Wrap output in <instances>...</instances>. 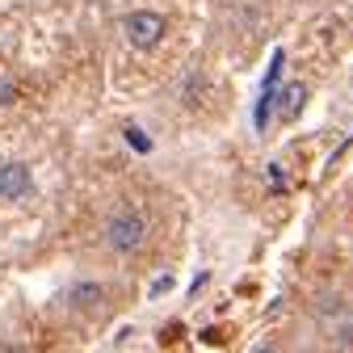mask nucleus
<instances>
[{
	"label": "nucleus",
	"instance_id": "obj_1",
	"mask_svg": "<svg viewBox=\"0 0 353 353\" xmlns=\"http://www.w3.org/2000/svg\"><path fill=\"white\" fill-rule=\"evenodd\" d=\"M143 240H148V219H143L135 206H118V210L110 214V223H105V244H110L114 252L130 256V252L143 248Z\"/></svg>",
	"mask_w": 353,
	"mask_h": 353
},
{
	"label": "nucleus",
	"instance_id": "obj_2",
	"mask_svg": "<svg viewBox=\"0 0 353 353\" xmlns=\"http://www.w3.org/2000/svg\"><path fill=\"white\" fill-rule=\"evenodd\" d=\"M282 68H286V51H274L270 59V72H265V84H261V97H256V110H252V126L265 130L270 126V114L278 110V93H282Z\"/></svg>",
	"mask_w": 353,
	"mask_h": 353
},
{
	"label": "nucleus",
	"instance_id": "obj_3",
	"mask_svg": "<svg viewBox=\"0 0 353 353\" xmlns=\"http://www.w3.org/2000/svg\"><path fill=\"white\" fill-rule=\"evenodd\" d=\"M164 30H168V21H164L160 13H152V9H139V13H130V17L122 21L126 42H130V47H139V51H152L156 42L164 38Z\"/></svg>",
	"mask_w": 353,
	"mask_h": 353
},
{
	"label": "nucleus",
	"instance_id": "obj_4",
	"mask_svg": "<svg viewBox=\"0 0 353 353\" xmlns=\"http://www.w3.org/2000/svg\"><path fill=\"white\" fill-rule=\"evenodd\" d=\"M30 190H34V172H30L21 160L0 164V198H5V202H17V198H26Z\"/></svg>",
	"mask_w": 353,
	"mask_h": 353
},
{
	"label": "nucleus",
	"instance_id": "obj_5",
	"mask_svg": "<svg viewBox=\"0 0 353 353\" xmlns=\"http://www.w3.org/2000/svg\"><path fill=\"white\" fill-rule=\"evenodd\" d=\"M105 299V290H101V282H76L72 290H68V303L76 307V312H93V307Z\"/></svg>",
	"mask_w": 353,
	"mask_h": 353
},
{
	"label": "nucleus",
	"instance_id": "obj_6",
	"mask_svg": "<svg viewBox=\"0 0 353 353\" xmlns=\"http://www.w3.org/2000/svg\"><path fill=\"white\" fill-rule=\"evenodd\" d=\"M303 101H307V88L303 84H286V93L278 97V118L282 122H294L299 110H303Z\"/></svg>",
	"mask_w": 353,
	"mask_h": 353
},
{
	"label": "nucleus",
	"instance_id": "obj_7",
	"mask_svg": "<svg viewBox=\"0 0 353 353\" xmlns=\"http://www.w3.org/2000/svg\"><path fill=\"white\" fill-rule=\"evenodd\" d=\"M122 139H126L130 148H135L139 156H148V152H152V139L143 135V130H139V126H126V130H122Z\"/></svg>",
	"mask_w": 353,
	"mask_h": 353
},
{
	"label": "nucleus",
	"instance_id": "obj_8",
	"mask_svg": "<svg viewBox=\"0 0 353 353\" xmlns=\"http://www.w3.org/2000/svg\"><path fill=\"white\" fill-rule=\"evenodd\" d=\"M265 185H270L274 194H286V168L282 164H270V168H265Z\"/></svg>",
	"mask_w": 353,
	"mask_h": 353
},
{
	"label": "nucleus",
	"instance_id": "obj_9",
	"mask_svg": "<svg viewBox=\"0 0 353 353\" xmlns=\"http://www.w3.org/2000/svg\"><path fill=\"white\" fill-rule=\"evenodd\" d=\"M13 101H17V84H13V76H0V110L13 105Z\"/></svg>",
	"mask_w": 353,
	"mask_h": 353
},
{
	"label": "nucleus",
	"instance_id": "obj_10",
	"mask_svg": "<svg viewBox=\"0 0 353 353\" xmlns=\"http://www.w3.org/2000/svg\"><path fill=\"white\" fill-rule=\"evenodd\" d=\"M168 286H172V274H160V282H156V286H152V299H160V294H164V290H168Z\"/></svg>",
	"mask_w": 353,
	"mask_h": 353
},
{
	"label": "nucleus",
	"instance_id": "obj_11",
	"mask_svg": "<svg viewBox=\"0 0 353 353\" xmlns=\"http://www.w3.org/2000/svg\"><path fill=\"white\" fill-rule=\"evenodd\" d=\"M252 353H278V349H274V345H261V349H252Z\"/></svg>",
	"mask_w": 353,
	"mask_h": 353
},
{
	"label": "nucleus",
	"instance_id": "obj_12",
	"mask_svg": "<svg viewBox=\"0 0 353 353\" xmlns=\"http://www.w3.org/2000/svg\"><path fill=\"white\" fill-rule=\"evenodd\" d=\"M5 353H17V349H5Z\"/></svg>",
	"mask_w": 353,
	"mask_h": 353
}]
</instances>
